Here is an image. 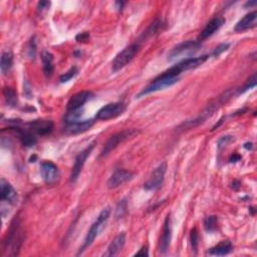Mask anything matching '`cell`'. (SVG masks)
<instances>
[{"label": "cell", "instance_id": "6da1fadb", "mask_svg": "<svg viewBox=\"0 0 257 257\" xmlns=\"http://www.w3.org/2000/svg\"><path fill=\"white\" fill-rule=\"evenodd\" d=\"M180 75L181 73L177 70L175 66L170 68L162 75H160L158 77H156L149 85H147V87L138 95V98L172 87L173 84H175L179 80Z\"/></svg>", "mask_w": 257, "mask_h": 257}, {"label": "cell", "instance_id": "7a4b0ae2", "mask_svg": "<svg viewBox=\"0 0 257 257\" xmlns=\"http://www.w3.org/2000/svg\"><path fill=\"white\" fill-rule=\"evenodd\" d=\"M24 242V230L18 218H15L7 232L6 239L3 242V250H10V255L14 256L18 254V250Z\"/></svg>", "mask_w": 257, "mask_h": 257}, {"label": "cell", "instance_id": "3957f363", "mask_svg": "<svg viewBox=\"0 0 257 257\" xmlns=\"http://www.w3.org/2000/svg\"><path fill=\"white\" fill-rule=\"evenodd\" d=\"M110 215H111V207H105L102 210L100 215L98 216V219L93 223L90 230L88 231L87 236H85L84 241H83V245L81 249H79V253H81L85 248H88L89 246L93 244L95 239L99 236V234L104 228L106 222H108L110 218Z\"/></svg>", "mask_w": 257, "mask_h": 257}, {"label": "cell", "instance_id": "277c9868", "mask_svg": "<svg viewBox=\"0 0 257 257\" xmlns=\"http://www.w3.org/2000/svg\"><path fill=\"white\" fill-rule=\"evenodd\" d=\"M201 48V42L199 40H186L176 46L168 54V60L173 61L181 57H191L190 55L197 52ZM184 58V59H185Z\"/></svg>", "mask_w": 257, "mask_h": 257}, {"label": "cell", "instance_id": "5b68a950", "mask_svg": "<svg viewBox=\"0 0 257 257\" xmlns=\"http://www.w3.org/2000/svg\"><path fill=\"white\" fill-rule=\"evenodd\" d=\"M140 51V46L138 44H133L124 49L120 53L117 54L113 60V72H119L124 69L127 64L130 63Z\"/></svg>", "mask_w": 257, "mask_h": 257}, {"label": "cell", "instance_id": "8992f818", "mask_svg": "<svg viewBox=\"0 0 257 257\" xmlns=\"http://www.w3.org/2000/svg\"><path fill=\"white\" fill-rule=\"evenodd\" d=\"M136 134H138V131L135 130V128H131V130L122 131L120 133L113 135L104 144V146L102 150V152H101V157H104L106 155H109L113 151V150H115L120 144H122L123 142H125L127 139H128L130 137L135 136Z\"/></svg>", "mask_w": 257, "mask_h": 257}, {"label": "cell", "instance_id": "52a82bcc", "mask_svg": "<svg viewBox=\"0 0 257 257\" xmlns=\"http://www.w3.org/2000/svg\"><path fill=\"white\" fill-rule=\"evenodd\" d=\"M126 111V104L121 102L111 103L103 108L97 113L96 119L102 121H108L121 116Z\"/></svg>", "mask_w": 257, "mask_h": 257}, {"label": "cell", "instance_id": "ba28073f", "mask_svg": "<svg viewBox=\"0 0 257 257\" xmlns=\"http://www.w3.org/2000/svg\"><path fill=\"white\" fill-rule=\"evenodd\" d=\"M167 171V164L165 162L161 163L150 175L147 182L144 184V188L148 191H155L159 189L165 180V174Z\"/></svg>", "mask_w": 257, "mask_h": 257}, {"label": "cell", "instance_id": "9c48e42d", "mask_svg": "<svg viewBox=\"0 0 257 257\" xmlns=\"http://www.w3.org/2000/svg\"><path fill=\"white\" fill-rule=\"evenodd\" d=\"M95 145H96V142L90 144L87 148L83 149L82 151L80 153H78V155L77 156L76 158V161H75V164H74V167L72 169V174H71V182H76L81 172V170L85 164V161H87V159L90 157L92 151L95 148Z\"/></svg>", "mask_w": 257, "mask_h": 257}, {"label": "cell", "instance_id": "30bf717a", "mask_svg": "<svg viewBox=\"0 0 257 257\" xmlns=\"http://www.w3.org/2000/svg\"><path fill=\"white\" fill-rule=\"evenodd\" d=\"M93 98H94V94L90 91H81L75 94L74 96L71 97V99L68 102L67 104L68 112L73 113L78 111L80 108H82L85 103L89 102Z\"/></svg>", "mask_w": 257, "mask_h": 257}, {"label": "cell", "instance_id": "8fae6325", "mask_svg": "<svg viewBox=\"0 0 257 257\" xmlns=\"http://www.w3.org/2000/svg\"><path fill=\"white\" fill-rule=\"evenodd\" d=\"M94 123H95L94 120H79V119L67 120L66 131L69 134H73V135L80 134L90 130V128L93 127Z\"/></svg>", "mask_w": 257, "mask_h": 257}, {"label": "cell", "instance_id": "7c38bea8", "mask_svg": "<svg viewBox=\"0 0 257 257\" xmlns=\"http://www.w3.org/2000/svg\"><path fill=\"white\" fill-rule=\"evenodd\" d=\"M210 54H205V55H201V56H197V57H188L185 59H182L180 62H178L177 64H175V67L177 68V70L182 74L183 72H187V71H191V70H194L197 69L198 67L202 66V64L210 57Z\"/></svg>", "mask_w": 257, "mask_h": 257}, {"label": "cell", "instance_id": "4fadbf2b", "mask_svg": "<svg viewBox=\"0 0 257 257\" xmlns=\"http://www.w3.org/2000/svg\"><path fill=\"white\" fill-rule=\"evenodd\" d=\"M40 174L46 183L53 184L59 176L58 168L55 164H53L51 161L42 162L40 166Z\"/></svg>", "mask_w": 257, "mask_h": 257}, {"label": "cell", "instance_id": "5bb4252c", "mask_svg": "<svg viewBox=\"0 0 257 257\" xmlns=\"http://www.w3.org/2000/svg\"><path fill=\"white\" fill-rule=\"evenodd\" d=\"M133 177H134V174L132 172H130V171H127V170H124V169H119V170L115 171L113 175L108 180V183H106V184H108L109 189H116V188L122 186L123 184L132 180Z\"/></svg>", "mask_w": 257, "mask_h": 257}, {"label": "cell", "instance_id": "9a60e30c", "mask_svg": "<svg viewBox=\"0 0 257 257\" xmlns=\"http://www.w3.org/2000/svg\"><path fill=\"white\" fill-rule=\"evenodd\" d=\"M28 128L39 136L50 135L53 131V123L49 120H35L27 124Z\"/></svg>", "mask_w": 257, "mask_h": 257}, {"label": "cell", "instance_id": "2e32d148", "mask_svg": "<svg viewBox=\"0 0 257 257\" xmlns=\"http://www.w3.org/2000/svg\"><path fill=\"white\" fill-rule=\"evenodd\" d=\"M225 24V19L221 16H216L212 18L209 23L206 25V26L203 28L199 35V41L207 39L208 37L212 36L216 31H218L222 26Z\"/></svg>", "mask_w": 257, "mask_h": 257}, {"label": "cell", "instance_id": "e0dca14e", "mask_svg": "<svg viewBox=\"0 0 257 257\" xmlns=\"http://www.w3.org/2000/svg\"><path fill=\"white\" fill-rule=\"evenodd\" d=\"M0 198L2 201H5L9 204L15 205L18 201V195L14 188L3 178L0 182Z\"/></svg>", "mask_w": 257, "mask_h": 257}, {"label": "cell", "instance_id": "ac0fdd59", "mask_svg": "<svg viewBox=\"0 0 257 257\" xmlns=\"http://www.w3.org/2000/svg\"><path fill=\"white\" fill-rule=\"evenodd\" d=\"M171 237H172V229H171V219L170 215H168L165 219L161 237L159 241V251L163 254H165L170 246L171 243Z\"/></svg>", "mask_w": 257, "mask_h": 257}, {"label": "cell", "instance_id": "d6986e66", "mask_svg": "<svg viewBox=\"0 0 257 257\" xmlns=\"http://www.w3.org/2000/svg\"><path fill=\"white\" fill-rule=\"evenodd\" d=\"M257 25V12L252 11L248 14H246L243 18H241L237 25L235 26L234 30L236 32H243L245 30L251 29L255 27Z\"/></svg>", "mask_w": 257, "mask_h": 257}, {"label": "cell", "instance_id": "ffe728a7", "mask_svg": "<svg viewBox=\"0 0 257 257\" xmlns=\"http://www.w3.org/2000/svg\"><path fill=\"white\" fill-rule=\"evenodd\" d=\"M125 244H126V234L120 233L118 236H116L114 240L111 242L108 249H106V251L103 253V256H105V257L117 256L122 251Z\"/></svg>", "mask_w": 257, "mask_h": 257}, {"label": "cell", "instance_id": "44dd1931", "mask_svg": "<svg viewBox=\"0 0 257 257\" xmlns=\"http://www.w3.org/2000/svg\"><path fill=\"white\" fill-rule=\"evenodd\" d=\"M12 128L17 133L21 144H23L25 147L31 148L36 145L37 139L30 130H25V128H21L17 126H14Z\"/></svg>", "mask_w": 257, "mask_h": 257}, {"label": "cell", "instance_id": "7402d4cb", "mask_svg": "<svg viewBox=\"0 0 257 257\" xmlns=\"http://www.w3.org/2000/svg\"><path fill=\"white\" fill-rule=\"evenodd\" d=\"M41 60L44 63V73L46 77H50L52 76L54 67H53V56L51 52L49 51H42L41 52Z\"/></svg>", "mask_w": 257, "mask_h": 257}, {"label": "cell", "instance_id": "603a6c76", "mask_svg": "<svg viewBox=\"0 0 257 257\" xmlns=\"http://www.w3.org/2000/svg\"><path fill=\"white\" fill-rule=\"evenodd\" d=\"M232 244L230 241L226 240V241H222L219 244H217L216 246H214L212 248H210L209 250V254L211 255H215V256H224L229 254L232 251Z\"/></svg>", "mask_w": 257, "mask_h": 257}, {"label": "cell", "instance_id": "cb8c5ba5", "mask_svg": "<svg viewBox=\"0 0 257 257\" xmlns=\"http://www.w3.org/2000/svg\"><path fill=\"white\" fill-rule=\"evenodd\" d=\"M164 26L165 25L162 20H156L155 23H153L151 26H150V27L144 32V34L142 35V38L145 40V39L155 36L156 34L160 33L164 29Z\"/></svg>", "mask_w": 257, "mask_h": 257}, {"label": "cell", "instance_id": "d4e9b609", "mask_svg": "<svg viewBox=\"0 0 257 257\" xmlns=\"http://www.w3.org/2000/svg\"><path fill=\"white\" fill-rule=\"evenodd\" d=\"M13 64V54L10 51H4L1 55V61H0V69L3 75H6Z\"/></svg>", "mask_w": 257, "mask_h": 257}, {"label": "cell", "instance_id": "484cf974", "mask_svg": "<svg viewBox=\"0 0 257 257\" xmlns=\"http://www.w3.org/2000/svg\"><path fill=\"white\" fill-rule=\"evenodd\" d=\"M3 96L5 99V102L10 106H16L17 105V94L16 92L9 87L4 88L3 90Z\"/></svg>", "mask_w": 257, "mask_h": 257}, {"label": "cell", "instance_id": "4316f807", "mask_svg": "<svg viewBox=\"0 0 257 257\" xmlns=\"http://www.w3.org/2000/svg\"><path fill=\"white\" fill-rule=\"evenodd\" d=\"M204 227L206 231L213 232L215 231L218 227V218L215 215H210L205 218L204 220Z\"/></svg>", "mask_w": 257, "mask_h": 257}, {"label": "cell", "instance_id": "83f0119b", "mask_svg": "<svg viewBox=\"0 0 257 257\" xmlns=\"http://www.w3.org/2000/svg\"><path fill=\"white\" fill-rule=\"evenodd\" d=\"M127 211H128V201L127 199H123L118 203L116 207V212H115L116 219L123 218L126 215Z\"/></svg>", "mask_w": 257, "mask_h": 257}, {"label": "cell", "instance_id": "f1b7e54d", "mask_svg": "<svg viewBox=\"0 0 257 257\" xmlns=\"http://www.w3.org/2000/svg\"><path fill=\"white\" fill-rule=\"evenodd\" d=\"M77 73H78L77 68L73 67V68L70 69L67 73H64L62 76H60L59 80H60V82H67V81L71 80L72 78H74V77L77 75Z\"/></svg>", "mask_w": 257, "mask_h": 257}, {"label": "cell", "instance_id": "f546056e", "mask_svg": "<svg viewBox=\"0 0 257 257\" xmlns=\"http://www.w3.org/2000/svg\"><path fill=\"white\" fill-rule=\"evenodd\" d=\"M191 245H192V250L196 251L198 247V232L197 229L194 228L191 230Z\"/></svg>", "mask_w": 257, "mask_h": 257}, {"label": "cell", "instance_id": "4dcf8cb0", "mask_svg": "<svg viewBox=\"0 0 257 257\" xmlns=\"http://www.w3.org/2000/svg\"><path fill=\"white\" fill-rule=\"evenodd\" d=\"M230 45L229 44H221L219 45L215 50L212 51V53L210 54L211 56H219L221 53H223L224 51H226L229 49Z\"/></svg>", "mask_w": 257, "mask_h": 257}, {"label": "cell", "instance_id": "1f68e13d", "mask_svg": "<svg viewBox=\"0 0 257 257\" xmlns=\"http://www.w3.org/2000/svg\"><path fill=\"white\" fill-rule=\"evenodd\" d=\"M255 85H256V74H254L246 82V84L243 87V90H241V93H244L250 89H253L255 88Z\"/></svg>", "mask_w": 257, "mask_h": 257}, {"label": "cell", "instance_id": "d6a6232c", "mask_svg": "<svg viewBox=\"0 0 257 257\" xmlns=\"http://www.w3.org/2000/svg\"><path fill=\"white\" fill-rule=\"evenodd\" d=\"M233 140H234V139H233L231 136H224V137H222V138L219 140V142H218V148L221 149L222 147H224V146L228 145L229 143H231Z\"/></svg>", "mask_w": 257, "mask_h": 257}, {"label": "cell", "instance_id": "836d02e7", "mask_svg": "<svg viewBox=\"0 0 257 257\" xmlns=\"http://www.w3.org/2000/svg\"><path fill=\"white\" fill-rule=\"evenodd\" d=\"M35 41H34V38H32L30 40V44H29V49H28V54L31 58H34L35 56V52H36V49H35Z\"/></svg>", "mask_w": 257, "mask_h": 257}, {"label": "cell", "instance_id": "e575fe53", "mask_svg": "<svg viewBox=\"0 0 257 257\" xmlns=\"http://www.w3.org/2000/svg\"><path fill=\"white\" fill-rule=\"evenodd\" d=\"M135 256H149V249L147 246H143L136 254Z\"/></svg>", "mask_w": 257, "mask_h": 257}, {"label": "cell", "instance_id": "d590c367", "mask_svg": "<svg viewBox=\"0 0 257 257\" xmlns=\"http://www.w3.org/2000/svg\"><path fill=\"white\" fill-rule=\"evenodd\" d=\"M90 37V34L88 32H82L77 36V41H82V40H88Z\"/></svg>", "mask_w": 257, "mask_h": 257}, {"label": "cell", "instance_id": "8d00e7d4", "mask_svg": "<svg viewBox=\"0 0 257 257\" xmlns=\"http://www.w3.org/2000/svg\"><path fill=\"white\" fill-rule=\"evenodd\" d=\"M50 2H47V1H42V2H39L38 3V10H44L46 8H48L50 6Z\"/></svg>", "mask_w": 257, "mask_h": 257}, {"label": "cell", "instance_id": "74e56055", "mask_svg": "<svg viewBox=\"0 0 257 257\" xmlns=\"http://www.w3.org/2000/svg\"><path fill=\"white\" fill-rule=\"evenodd\" d=\"M241 159V157L239 156V155H233V156H231V158H230V162H237V161H239Z\"/></svg>", "mask_w": 257, "mask_h": 257}, {"label": "cell", "instance_id": "f35d334b", "mask_svg": "<svg viewBox=\"0 0 257 257\" xmlns=\"http://www.w3.org/2000/svg\"><path fill=\"white\" fill-rule=\"evenodd\" d=\"M257 4V2L256 1H250V2H247L246 4H245V6H254V5H256Z\"/></svg>", "mask_w": 257, "mask_h": 257}, {"label": "cell", "instance_id": "ab89813d", "mask_svg": "<svg viewBox=\"0 0 257 257\" xmlns=\"http://www.w3.org/2000/svg\"><path fill=\"white\" fill-rule=\"evenodd\" d=\"M116 4L118 5V9L120 10V9H122L123 6L125 5V2H120V1H119V2H116Z\"/></svg>", "mask_w": 257, "mask_h": 257}, {"label": "cell", "instance_id": "60d3db41", "mask_svg": "<svg viewBox=\"0 0 257 257\" xmlns=\"http://www.w3.org/2000/svg\"><path fill=\"white\" fill-rule=\"evenodd\" d=\"M244 147H245V149H247V150H248V149H251V148H252V144H251V143H247V144H245Z\"/></svg>", "mask_w": 257, "mask_h": 257}]
</instances>
